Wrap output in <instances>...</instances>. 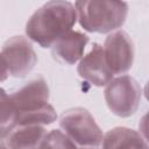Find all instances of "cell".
<instances>
[{
	"instance_id": "1",
	"label": "cell",
	"mask_w": 149,
	"mask_h": 149,
	"mask_svg": "<svg viewBox=\"0 0 149 149\" xmlns=\"http://www.w3.org/2000/svg\"><path fill=\"white\" fill-rule=\"evenodd\" d=\"M57 119L49 104V87L42 76H37L16 91L0 94V135L3 140L13 129L21 126H42Z\"/></svg>"
},
{
	"instance_id": "2",
	"label": "cell",
	"mask_w": 149,
	"mask_h": 149,
	"mask_svg": "<svg viewBox=\"0 0 149 149\" xmlns=\"http://www.w3.org/2000/svg\"><path fill=\"white\" fill-rule=\"evenodd\" d=\"M77 19L73 3L49 1L30 16L26 24V34L42 48H50L58 38L72 30Z\"/></svg>"
},
{
	"instance_id": "3",
	"label": "cell",
	"mask_w": 149,
	"mask_h": 149,
	"mask_svg": "<svg viewBox=\"0 0 149 149\" xmlns=\"http://www.w3.org/2000/svg\"><path fill=\"white\" fill-rule=\"evenodd\" d=\"M74 7L79 24L91 33L113 31L125 23L128 14L125 1H76Z\"/></svg>"
},
{
	"instance_id": "4",
	"label": "cell",
	"mask_w": 149,
	"mask_h": 149,
	"mask_svg": "<svg viewBox=\"0 0 149 149\" xmlns=\"http://www.w3.org/2000/svg\"><path fill=\"white\" fill-rule=\"evenodd\" d=\"M37 55L31 43L23 36H13L7 40L1 49V80L8 76L26 77L36 65Z\"/></svg>"
},
{
	"instance_id": "5",
	"label": "cell",
	"mask_w": 149,
	"mask_h": 149,
	"mask_svg": "<svg viewBox=\"0 0 149 149\" xmlns=\"http://www.w3.org/2000/svg\"><path fill=\"white\" fill-rule=\"evenodd\" d=\"M64 133L81 147H97L102 143L104 134L91 113L83 107L70 108L59 118Z\"/></svg>"
},
{
	"instance_id": "6",
	"label": "cell",
	"mask_w": 149,
	"mask_h": 149,
	"mask_svg": "<svg viewBox=\"0 0 149 149\" xmlns=\"http://www.w3.org/2000/svg\"><path fill=\"white\" fill-rule=\"evenodd\" d=\"M105 101L112 113L121 118L133 115L141 101V87L130 76L112 79L104 92Z\"/></svg>"
},
{
	"instance_id": "7",
	"label": "cell",
	"mask_w": 149,
	"mask_h": 149,
	"mask_svg": "<svg viewBox=\"0 0 149 149\" xmlns=\"http://www.w3.org/2000/svg\"><path fill=\"white\" fill-rule=\"evenodd\" d=\"M104 54L108 68L113 74L127 72L134 62V44L129 35L123 30L109 34L104 43Z\"/></svg>"
},
{
	"instance_id": "8",
	"label": "cell",
	"mask_w": 149,
	"mask_h": 149,
	"mask_svg": "<svg viewBox=\"0 0 149 149\" xmlns=\"http://www.w3.org/2000/svg\"><path fill=\"white\" fill-rule=\"evenodd\" d=\"M78 74L94 86H106L113 79V72L107 65L104 48L94 43L87 55H85L77 68Z\"/></svg>"
},
{
	"instance_id": "9",
	"label": "cell",
	"mask_w": 149,
	"mask_h": 149,
	"mask_svg": "<svg viewBox=\"0 0 149 149\" xmlns=\"http://www.w3.org/2000/svg\"><path fill=\"white\" fill-rule=\"evenodd\" d=\"M87 42V35L77 30H70L54 43L51 47L52 56L58 62L72 65L81 59Z\"/></svg>"
},
{
	"instance_id": "10",
	"label": "cell",
	"mask_w": 149,
	"mask_h": 149,
	"mask_svg": "<svg viewBox=\"0 0 149 149\" xmlns=\"http://www.w3.org/2000/svg\"><path fill=\"white\" fill-rule=\"evenodd\" d=\"M47 134L43 126H21L13 129L2 142L8 149H38Z\"/></svg>"
},
{
	"instance_id": "11",
	"label": "cell",
	"mask_w": 149,
	"mask_h": 149,
	"mask_svg": "<svg viewBox=\"0 0 149 149\" xmlns=\"http://www.w3.org/2000/svg\"><path fill=\"white\" fill-rule=\"evenodd\" d=\"M102 149H149V146L136 130L127 127H115L104 134Z\"/></svg>"
},
{
	"instance_id": "12",
	"label": "cell",
	"mask_w": 149,
	"mask_h": 149,
	"mask_svg": "<svg viewBox=\"0 0 149 149\" xmlns=\"http://www.w3.org/2000/svg\"><path fill=\"white\" fill-rule=\"evenodd\" d=\"M42 149H77V146L65 133L58 129H52L47 134Z\"/></svg>"
},
{
	"instance_id": "13",
	"label": "cell",
	"mask_w": 149,
	"mask_h": 149,
	"mask_svg": "<svg viewBox=\"0 0 149 149\" xmlns=\"http://www.w3.org/2000/svg\"><path fill=\"white\" fill-rule=\"evenodd\" d=\"M139 128H140L141 135L144 137L146 141L149 142V112H148L147 114H144V115L142 116V119L140 120Z\"/></svg>"
},
{
	"instance_id": "14",
	"label": "cell",
	"mask_w": 149,
	"mask_h": 149,
	"mask_svg": "<svg viewBox=\"0 0 149 149\" xmlns=\"http://www.w3.org/2000/svg\"><path fill=\"white\" fill-rule=\"evenodd\" d=\"M144 95H146V98L149 100V80L147 81V84H146V86H144Z\"/></svg>"
},
{
	"instance_id": "15",
	"label": "cell",
	"mask_w": 149,
	"mask_h": 149,
	"mask_svg": "<svg viewBox=\"0 0 149 149\" xmlns=\"http://www.w3.org/2000/svg\"><path fill=\"white\" fill-rule=\"evenodd\" d=\"M1 149H8V148H7V146H6L3 142H1Z\"/></svg>"
},
{
	"instance_id": "16",
	"label": "cell",
	"mask_w": 149,
	"mask_h": 149,
	"mask_svg": "<svg viewBox=\"0 0 149 149\" xmlns=\"http://www.w3.org/2000/svg\"><path fill=\"white\" fill-rule=\"evenodd\" d=\"M81 149H98V148H93V147H85V148H81Z\"/></svg>"
},
{
	"instance_id": "17",
	"label": "cell",
	"mask_w": 149,
	"mask_h": 149,
	"mask_svg": "<svg viewBox=\"0 0 149 149\" xmlns=\"http://www.w3.org/2000/svg\"><path fill=\"white\" fill-rule=\"evenodd\" d=\"M38 149H42V148H38Z\"/></svg>"
}]
</instances>
